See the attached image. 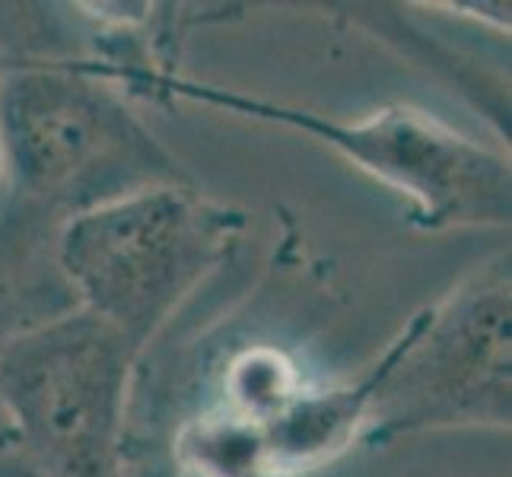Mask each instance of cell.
Instances as JSON below:
<instances>
[{"instance_id":"cell-1","label":"cell","mask_w":512,"mask_h":477,"mask_svg":"<svg viewBox=\"0 0 512 477\" xmlns=\"http://www.w3.org/2000/svg\"><path fill=\"white\" fill-rule=\"evenodd\" d=\"M105 83L128 86L131 96L182 99L207 109H223L242 118L268 121L299 131L341 153L360 172L395 188L411 201V223L420 229L503 226L512 214L509 156L478 144L468 134L443 125L439 118L388 105L369 118L344 121L287 102H268L229 86L191 80L172 70L125 61H80Z\"/></svg>"},{"instance_id":"cell-2","label":"cell","mask_w":512,"mask_h":477,"mask_svg":"<svg viewBox=\"0 0 512 477\" xmlns=\"http://www.w3.org/2000/svg\"><path fill=\"white\" fill-rule=\"evenodd\" d=\"M0 159L16 194L67 210V220L134 191L191 182L80 61L0 70Z\"/></svg>"},{"instance_id":"cell-3","label":"cell","mask_w":512,"mask_h":477,"mask_svg":"<svg viewBox=\"0 0 512 477\" xmlns=\"http://www.w3.org/2000/svg\"><path fill=\"white\" fill-rule=\"evenodd\" d=\"M245 217L188 185H156L70 217L58 261L80 309L144 350L226 258Z\"/></svg>"},{"instance_id":"cell-4","label":"cell","mask_w":512,"mask_h":477,"mask_svg":"<svg viewBox=\"0 0 512 477\" xmlns=\"http://www.w3.org/2000/svg\"><path fill=\"white\" fill-rule=\"evenodd\" d=\"M140 350L90 312L16 338L0 398L45 477H121L128 382Z\"/></svg>"},{"instance_id":"cell-5","label":"cell","mask_w":512,"mask_h":477,"mask_svg":"<svg viewBox=\"0 0 512 477\" xmlns=\"http://www.w3.org/2000/svg\"><path fill=\"white\" fill-rule=\"evenodd\" d=\"M439 427H509V271L465 280L398 334L366 439Z\"/></svg>"},{"instance_id":"cell-6","label":"cell","mask_w":512,"mask_h":477,"mask_svg":"<svg viewBox=\"0 0 512 477\" xmlns=\"http://www.w3.org/2000/svg\"><path fill=\"white\" fill-rule=\"evenodd\" d=\"M398 338L388 344L376 366H369L357 382L334 385L325 392L303 388L274 420L264 423L271 449L280 471L296 477L303 471H315L350 449L373 417V404L379 388L395 363Z\"/></svg>"},{"instance_id":"cell-7","label":"cell","mask_w":512,"mask_h":477,"mask_svg":"<svg viewBox=\"0 0 512 477\" xmlns=\"http://www.w3.org/2000/svg\"><path fill=\"white\" fill-rule=\"evenodd\" d=\"M172 452L188 477H287L264 423L226 408L188 420Z\"/></svg>"},{"instance_id":"cell-8","label":"cell","mask_w":512,"mask_h":477,"mask_svg":"<svg viewBox=\"0 0 512 477\" xmlns=\"http://www.w3.org/2000/svg\"><path fill=\"white\" fill-rule=\"evenodd\" d=\"M226 411L268 423L303 392V376L287 353L274 347H252L226 369Z\"/></svg>"},{"instance_id":"cell-9","label":"cell","mask_w":512,"mask_h":477,"mask_svg":"<svg viewBox=\"0 0 512 477\" xmlns=\"http://www.w3.org/2000/svg\"><path fill=\"white\" fill-rule=\"evenodd\" d=\"M0 175H4V159H0Z\"/></svg>"}]
</instances>
